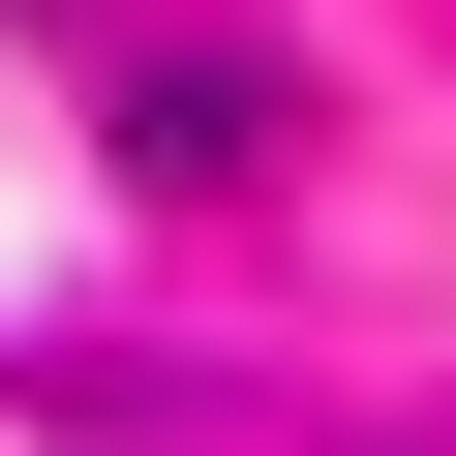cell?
<instances>
[{
	"label": "cell",
	"instance_id": "cell-1",
	"mask_svg": "<svg viewBox=\"0 0 456 456\" xmlns=\"http://www.w3.org/2000/svg\"><path fill=\"white\" fill-rule=\"evenodd\" d=\"M274 122H305V92H274V61H152V92H122V152H152V183H244V152H274Z\"/></svg>",
	"mask_w": 456,
	"mask_h": 456
}]
</instances>
